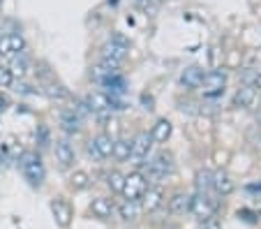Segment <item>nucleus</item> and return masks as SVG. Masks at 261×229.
<instances>
[{
	"label": "nucleus",
	"mask_w": 261,
	"mask_h": 229,
	"mask_svg": "<svg viewBox=\"0 0 261 229\" xmlns=\"http://www.w3.org/2000/svg\"><path fill=\"white\" fill-rule=\"evenodd\" d=\"M21 174L33 188H40L44 183V165L37 153H23L21 155Z\"/></svg>",
	"instance_id": "nucleus-1"
},
{
	"label": "nucleus",
	"mask_w": 261,
	"mask_h": 229,
	"mask_svg": "<svg viewBox=\"0 0 261 229\" xmlns=\"http://www.w3.org/2000/svg\"><path fill=\"white\" fill-rule=\"evenodd\" d=\"M176 165H173V155L162 150L158 153L153 160L146 162V179L148 181H160V179H167L169 174H173Z\"/></svg>",
	"instance_id": "nucleus-2"
},
{
	"label": "nucleus",
	"mask_w": 261,
	"mask_h": 229,
	"mask_svg": "<svg viewBox=\"0 0 261 229\" xmlns=\"http://www.w3.org/2000/svg\"><path fill=\"white\" fill-rule=\"evenodd\" d=\"M148 190V179L143 171H132L129 176H125V185H123V197L125 199L139 201L143 197V192Z\"/></svg>",
	"instance_id": "nucleus-3"
},
{
	"label": "nucleus",
	"mask_w": 261,
	"mask_h": 229,
	"mask_svg": "<svg viewBox=\"0 0 261 229\" xmlns=\"http://www.w3.org/2000/svg\"><path fill=\"white\" fill-rule=\"evenodd\" d=\"M215 211H217V204H215V199H211L208 194H194L192 197V204H190V213L194 215V218L199 220V222H203V220H208V218H213L215 215Z\"/></svg>",
	"instance_id": "nucleus-4"
},
{
	"label": "nucleus",
	"mask_w": 261,
	"mask_h": 229,
	"mask_svg": "<svg viewBox=\"0 0 261 229\" xmlns=\"http://www.w3.org/2000/svg\"><path fill=\"white\" fill-rule=\"evenodd\" d=\"M150 150H153V137H150V132H139L137 137L132 139V162L134 165H143L148 160V155H150Z\"/></svg>",
	"instance_id": "nucleus-5"
},
{
	"label": "nucleus",
	"mask_w": 261,
	"mask_h": 229,
	"mask_svg": "<svg viewBox=\"0 0 261 229\" xmlns=\"http://www.w3.org/2000/svg\"><path fill=\"white\" fill-rule=\"evenodd\" d=\"M224 86H227V74L222 70H213V72H206V74H203V81L199 88L203 90V95L215 97V95L224 93Z\"/></svg>",
	"instance_id": "nucleus-6"
},
{
	"label": "nucleus",
	"mask_w": 261,
	"mask_h": 229,
	"mask_svg": "<svg viewBox=\"0 0 261 229\" xmlns=\"http://www.w3.org/2000/svg\"><path fill=\"white\" fill-rule=\"evenodd\" d=\"M25 51V40L19 33H7L0 37V56L3 58H16L19 54Z\"/></svg>",
	"instance_id": "nucleus-7"
},
{
	"label": "nucleus",
	"mask_w": 261,
	"mask_h": 229,
	"mask_svg": "<svg viewBox=\"0 0 261 229\" xmlns=\"http://www.w3.org/2000/svg\"><path fill=\"white\" fill-rule=\"evenodd\" d=\"M51 213H54V220L58 227H63V229L69 227V222H72V206H69L67 199L56 197V199L51 201Z\"/></svg>",
	"instance_id": "nucleus-8"
},
{
	"label": "nucleus",
	"mask_w": 261,
	"mask_h": 229,
	"mask_svg": "<svg viewBox=\"0 0 261 229\" xmlns=\"http://www.w3.org/2000/svg\"><path fill=\"white\" fill-rule=\"evenodd\" d=\"M139 204H141V209L143 211H148V213H153V211H158L160 206L164 204V192H162V188H158V185H148V190L143 192V197L139 199Z\"/></svg>",
	"instance_id": "nucleus-9"
},
{
	"label": "nucleus",
	"mask_w": 261,
	"mask_h": 229,
	"mask_svg": "<svg viewBox=\"0 0 261 229\" xmlns=\"http://www.w3.org/2000/svg\"><path fill=\"white\" fill-rule=\"evenodd\" d=\"M127 51H129V46H123V44H118V42L109 40L107 44L102 46V60L114 63V65H120L125 58H127Z\"/></svg>",
	"instance_id": "nucleus-10"
},
{
	"label": "nucleus",
	"mask_w": 261,
	"mask_h": 229,
	"mask_svg": "<svg viewBox=\"0 0 261 229\" xmlns=\"http://www.w3.org/2000/svg\"><path fill=\"white\" fill-rule=\"evenodd\" d=\"M54 155H56V162H58L63 169H67V167L74 165V160H76V155H74V148L72 144H69L67 139H58L54 146Z\"/></svg>",
	"instance_id": "nucleus-11"
},
{
	"label": "nucleus",
	"mask_w": 261,
	"mask_h": 229,
	"mask_svg": "<svg viewBox=\"0 0 261 229\" xmlns=\"http://www.w3.org/2000/svg\"><path fill=\"white\" fill-rule=\"evenodd\" d=\"M213 190H215L217 197H229L236 190V183H233V179L227 171H215L213 174Z\"/></svg>",
	"instance_id": "nucleus-12"
},
{
	"label": "nucleus",
	"mask_w": 261,
	"mask_h": 229,
	"mask_svg": "<svg viewBox=\"0 0 261 229\" xmlns=\"http://www.w3.org/2000/svg\"><path fill=\"white\" fill-rule=\"evenodd\" d=\"M88 211L95 215V218H99V220H109L111 215H114L116 206H114V201L109 199V197H95V199L90 201Z\"/></svg>",
	"instance_id": "nucleus-13"
},
{
	"label": "nucleus",
	"mask_w": 261,
	"mask_h": 229,
	"mask_svg": "<svg viewBox=\"0 0 261 229\" xmlns=\"http://www.w3.org/2000/svg\"><path fill=\"white\" fill-rule=\"evenodd\" d=\"M86 105L90 107V111H95V114H102V111H111V107H114V100H111L107 93H102V90H95V93L88 95Z\"/></svg>",
	"instance_id": "nucleus-14"
},
{
	"label": "nucleus",
	"mask_w": 261,
	"mask_h": 229,
	"mask_svg": "<svg viewBox=\"0 0 261 229\" xmlns=\"http://www.w3.org/2000/svg\"><path fill=\"white\" fill-rule=\"evenodd\" d=\"M116 211H118V215L123 220H127V222H134V220L141 218L143 209L139 201H132V199H123L118 206H116Z\"/></svg>",
	"instance_id": "nucleus-15"
},
{
	"label": "nucleus",
	"mask_w": 261,
	"mask_h": 229,
	"mask_svg": "<svg viewBox=\"0 0 261 229\" xmlns=\"http://www.w3.org/2000/svg\"><path fill=\"white\" fill-rule=\"evenodd\" d=\"M203 74H206V72H203L201 67L192 65V67H188V70H185V72L180 74V84L185 86L188 90H194V88H199V86H201Z\"/></svg>",
	"instance_id": "nucleus-16"
},
{
	"label": "nucleus",
	"mask_w": 261,
	"mask_h": 229,
	"mask_svg": "<svg viewBox=\"0 0 261 229\" xmlns=\"http://www.w3.org/2000/svg\"><path fill=\"white\" fill-rule=\"evenodd\" d=\"M190 204H192V197L185 192H176L169 199V211H171L173 215H185L190 213Z\"/></svg>",
	"instance_id": "nucleus-17"
},
{
	"label": "nucleus",
	"mask_w": 261,
	"mask_h": 229,
	"mask_svg": "<svg viewBox=\"0 0 261 229\" xmlns=\"http://www.w3.org/2000/svg\"><path fill=\"white\" fill-rule=\"evenodd\" d=\"M114 141L116 139H111V135H107V132H102V135H97L93 139V146L97 148V153H99L102 160H107V158L114 155Z\"/></svg>",
	"instance_id": "nucleus-18"
},
{
	"label": "nucleus",
	"mask_w": 261,
	"mask_h": 229,
	"mask_svg": "<svg viewBox=\"0 0 261 229\" xmlns=\"http://www.w3.org/2000/svg\"><path fill=\"white\" fill-rule=\"evenodd\" d=\"M90 185H93V179H90L88 171L84 169H76L72 171V176H69V188L74 190V192H81V190H88Z\"/></svg>",
	"instance_id": "nucleus-19"
},
{
	"label": "nucleus",
	"mask_w": 261,
	"mask_h": 229,
	"mask_svg": "<svg viewBox=\"0 0 261 229\" xmlns=\"http://www.w3.org/2000/svg\"><path fill=\"white\" fill-rule=\"evenodd\" d=\"M171 123H169L167 118H160L158 123L153 125V130H150V137H153V141H158V144H164V141L171 137Z\"/></svg>",
	"instance_id": "nucleus-20"
},
{
	"label": "nucleus",
	"mask_w": 261,
	"mask_h": 229,
	"mask_svg": "<svg viewBox=\"0 0 261 229\" xmlns=\"http://www.w3.org/2000/svg\"><path fill=\"white\" fill-rule=\"evenodd\" d=\"M93 77L97 81H107V79H111V77H118V65H114V63H107V60H102L99 65H95V70H93Z\"/></svg>",
	"instance_id": "nucleus-21"
},
{
	"label": "nucleus",
	"mask_w": 261,
	"mask_h": 229,
	"mask_svg": "<svg viewBox=\"0 0 261 229\" xmlns=\"http://www.w3.org/2000/svg\"><path fill=\"white\" fill-rule=\"evenodd\" d=\"M60 125H63L65 132H69V135H72V132H79V130H81V118L74 114L72 109H65L63 114H60Z\"/></svg>",
	"instance_id": "nucleus-22"
},
{
	"label": "nucleus",
	"mask_w": 261,
	"mask_h": 229,
	"mask_svg": "<svg viewBox=\"0 0 261 229\" xmlns=\"http://www.w3.org/2000/svg\"><path fill=\"white\" fill-rule=\"evenodd\" d=\"M114 158L118 162H125V160L132 158V139H116L114 141Z\"/></svg>",
	"instance_id": "nucleus-23"
},
{
	"label": "nucleus",
	"mask_w": 261,
	"mask_h": 229,
	"mask_svg": "<svg viewBox=\"0 0 261 229\" xmlns=\"http://www.w3.org/2000/svg\"><path fill=\"white\" fill-rule=\"evenodd\" d=\"M194 185H197L199 194H208L213 190V174L208 169H199L194 176Z\"/></svg>",
	"instance_id": "nucleus-24"
},
{
	"label": "nucleus",
	"mask_w": 261,
	"mask_h": 229,
	"mask_svg": "<svg viewBox=\"0 0 261 229\" xmlns=\"http://www.w3.org/2000/svg\"><path fill=\"white\" fill-rule=\"evenodd\" d=\"M28 67H30V60L25 58V54H19L14 58V63H12L10 72H12V77H19V79H23V77L28 74Z\"/></svg>",
	"instance_id": "nucleus-25"
},
{
	"label": "nucleus",
	"mask_w": 261,
	"mask_h": 229,
	"mask_svg": "<svg viewBox=\"0 0 261 229\" xmlns=\"http://www.w3.org/2000/svg\"><path fill=\"white\" fill-rule=\"evenodd\" d=\"M254 97H256L254 86H243V88H238V93H236V105L238 107H250L252 102H254Z\"/></svg>",
	"instance_id": "nucleus-26"
},
{
	"label": "nucleus",
	"mask_w": 261,
	"mask_h": 229,
	"mask_svg": "<svg viewBox=\"0 0 261 229\" xmlns=\"http://www.w3.org/2000/svg\"><path fill=\"white\" fill-rule=\"evenodd\" d=\"M107 185L111 192H123V185H125V174H120L118 169L109 171L107 174Z\"/></svg>",
	"instance_id": "nucleus-27"
},
{
	"label": "nucleus",
	"mask_w": 261,
	"mask_h": 229,
	"mask_svg": "<svg viewBox=\"0 0 261 229\" xmlns=\"http://www.w3.org/2000/svg\"><path fill=\"white\" fill-rule=\"evenodd\" d=\"M12 81H14V77H12L10 67L0 65V88H7V86H12Z\"/></svg>",
	"instance_id": "nucleus-28"
},
{
	"label": "nucleus",
	"mask_w": 261,
	"mask_h": 229,
	"mask_svg": "<svg viewBox=\"0 0 261 229\" xmlns=\"http://www.w3.org/2000/svg\"><path fill=\"white\" fill-rule=\"evenodd\" d=\"M46 93L54 95V97H67V90H63V86H58V84H51L46 88Z\"/></svg>",
	"instance_id": "nucleus-29"
},
{
	"label": "nucleus",
	"mask_w": 261,
	"mask_h": 229,
	"mask_svg": "<svg viewBox=\"0 0 261 229\" xmlns=\"http://www.w3.org/2000/svg\"><path fill=\"white\" fill-rule=\"evenodd\" d=\"M201 229H222V222L213 215V218H208V220H203L201 222Z\"/></svg>",
	"instance_id": "nucleus-30"
},
{
	"label": "nucleus",
	"mask_w": 261,
	"mask_h": 229,
	"mask_svg": "<svg viewBox=\"0 0 261 229\" xmlns=\"http://www.w3.org/2000/svg\"><path fill=\"white\" fill-rule=\"evenodd\" d=\"M134 5H137V7H141L143 12H153L155 7H158V5H155V3H153V0H134Z\"/></svg>",
	"instance_id": "nucleus-31"
},
{
	"label": "nucleus",
	"mask_w": 261,
	"mask_h": 229,
	"mask_svg": "<svg viewBox=\"0 0 261 229\" xmlns=\"http://www.w3.org/2000/svg\"><path fill=\"white\" fill-rule=\"evenodd\" d=\"M86 150H88V155H90L93 160H102V158H99V153H97V148L93 146V139H90L88 144H86Z\"/></svg>",
	"instance_id": "nucleus-32"
},
{
	"label": "nucleus",
	"mask_w": 261,
	"mask_h": 229,
	"mask_svg": "<svg viewBox=\"0 0 261 229\" xmlns=\"http://www.w3.org/2000/svg\"><path fill=\"white\" fill-rule=\"evenodd\" d=\"M254 88H259V90H261V72L254 77Z\"/></svg>",
	"instance_id": "nucleus-33"
},
{
	"label": "nucleus",
	"mask_w": 261,
	"mask_h": 229,
	"mask_svg": "<svg viewBox=\"0 0 261 229\" xmlns=\"http://www.w3.org/2000/svg\"><path fill=\"white\" fill-rule=\"evenodd\" d=\"M5 107H7V100H5V97H0V114H3V109H5Z\"/></svg>",
	"instance_id": "nucleus-34"
},
{
	"label": "nucleus",
	"mask_w": 261,
	"mask_h": 229,
	"mask_svg": "<svg viewBox=\"0 0 261 229\" xmlns=\"http://www.w3.org/2000/svg\"><path fill=\"white\" fill-rule=\"evenodd\" d=\"M3 167H5V158H3V155H0V169H3Z\"/></svg>",
	"instance_id": "nucleus-35"
},
{
	"label": "nucleus",
	"mask_w": 261,
	"mask_h": 229,
	"mask_svg": "<svg viewBox=\"0 0 261 229\" xmlns=\"http://www.w3.org/2000/svg\"><path fill=\"white\" fill-rule=\"evenodd\" d=\"M164 229H178V227H173V224H167V227H164Z\"/></svg>",
	"instance_id": "nucleus-36"
},
{
	"label": "nucleus",
	"mask_w": 261,
	"mask_h": 229,
	"mask_svg": "<svg viewBox=\"0 0 261 229\" xmlns=\"http://www.w3.org/2000/svg\"><path fill=\"white\" fill-rule=\"evenodd\" d=\"M259 93H261V90H259Z\"/></svg>",
	"instance_id": "nucleus-37"
}]
</instances>
